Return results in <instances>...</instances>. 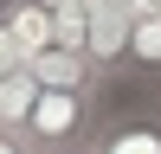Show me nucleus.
Returning <instances> with one entry per match:
<instances>
[{
  "mask_svg": "<svg viewBox=\"0 0 161 154\" xmlns=\"http://www.w3.org/2000/svg\"><path fill=\"white\" fill-rule=\"evenodd\" d=\"M103 128V103L97 90H45L26 122V148L32 154H90Z\"/></svg>",
  "mask_w": 161,
  "mask_h": 154,
  "instance_id": "obj_1",
  "label": "nucleus"
},
{
  "mask_svg": "<svg viewBox=\"0 0 161 154\" xmlns=\"http://www.w3.org/2000/svg\"><path fill=\"white\" fill-rule=\"evenodd\" d=\"M90 154H161V109H123L97 128Z\"/></svg>",
  "mask_w": 161,
  "mask_h": 154,
  "instance_id": "obj_2",
  "label": "nucleus"
},
{
  "mask_svg": "<svg viewBox=\"0 0 161 154\" xmlns=\"http://www.w3.org/2000/svg\"><path fill=\"white\" fill-rule=\"evenodd\" d=\"M0 13H7L13 38H19L26 64H32L39 51H52V45H58V13H52V0H0Z\"/></svg>",
  "mask_w": 161,
  "mask_h": 154,
  "instance_id": "obj_3",
  "label": "nucleus"
},
{
  "mask_svg": "<svg viewBox=\"0 0 161 154\" xmlns=\"http://www.w3.org/2000/svg\"><path fill=\"white\" fill-rule=\"evenodd\" d=\"M32 77H39L45 90H103V71L84 58V51H71V45L39 51V58H32Z\"/></svg>",
  "mask_w": 161,
  "mask_h": 154,
  "instance_id": "obj_4",
  "label": "nucleus"
},
{
  "mask_svg": "<svg viewBox=\"0 0 161 154\" xmlns=\"http://www.w3.org/2000/svg\"><path fill=\"white\" fill-rule=\"evenodd\" d=\"M39 96H45V84L32 77V64H26V71H13V77H0V128H7V135H26Z\"/></svg>",
  "mask_w": 161,
  "mask_h": 154,
  "instance_id": "obj_5",
  "label": "nucleus"
},
{
  "mask_svg": "<svg viewBox=\"0 0 161 154\" xmlns=\"http://www.w3.org/2000/svg\"><path fill=\"white\" fill-rule=\"evenodd\" d=\"M129 64H136V71H161V7L136 13V32H129Z\"/></svg>",
  "mask_w": 161,
  "mask_h": 154,
  "instance_id": "obj_6",
  "label": "nucleus"
},
{
  "mask_svg": "<svg viewBox=\"0 0 161 154\" xmlns=\"http://www.w3.org/2000/svg\"><path fill=\"white\" fill-rule=\"evenodd\" d=\"M13 71H26V51H19V38H13L7 13H0V77H13Z\"/></svg>",
  "mask_w": 161,
  "mask_h": 154,
  "instance_id": "obj_7",
  "label": "nucleus"
},
{
  "mask_svg": "<svg viewBox=\"0 0 161 154\" xmlns=\"http://www.w3.org/2000/svg\"><path fill=\"white\" fill-rule=\"evenodd\" d=\"M0 154H32V148H26V135H7L0 128Z\"/></svg>",
  "mask_w": 161,
  "mask_h": 154,
  "instance_id": "obj_8",
  "label": "nucleus"
}]
</instances>
